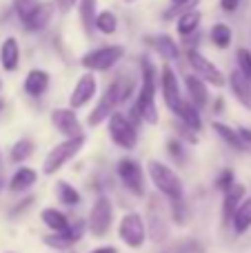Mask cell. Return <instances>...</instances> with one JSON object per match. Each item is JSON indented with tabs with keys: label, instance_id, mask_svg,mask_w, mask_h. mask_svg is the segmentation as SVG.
<instances>
[{
	"label": "cell",
	"instance_id": "cell-1",
	"mask_svg": "<svg viewBox=\"0 0 251 253\" xmlns=\"http://www.w3.org/2000/svg\"><path fill=\"white\" fill-rule=\"evenodd\" d=\"M129 123L136 126V123L145 120L149 125L158 123V109H156V71L149 60H142V87L138 93V100L133 102Z\"/></svg>",
	"mask_w": 251,
	"mask_h": 253
},
{
	"label": "cell",
	"instance_id": "cell-2",
	"mask_svg": "<svg viewBox=\"0 0 251 253\" xmlns=\"http://www.w3.org/2000/svg\"><path fill=\"white\" fill-rule=\"evenodd\" d=\"M147 171H149L151 182L156 184L163 196H167L171 202L182 200V180L178 178V173L171 167L163 165L160 160H149L147 162Z\"/></svg>",
	"mask_w": 251,
	"mask_h": 253
},
{
	"label": "cell",
	"instance_id": "cell-3",
	"mask_svg": "<svg viewBox=\"0 0 251 253\" xmlns=\"http://www.w3.org/2000/svg\"><path fill=\"white\" fill-rule=\"evenodd\" d=\"M84 138H74V140H65V142L56 144V147L49 151V156L44 158L42 165V173L44 175H53L56 171H60L62 167L69 160H74V156H78V151L83 149Z\"/></svg>",
	"mask_w": 251,
	"mask_h": 253
},
{
	"label": "cell",
	"instance_id": "cell-4",
	"mask_svg": "<svg viewBox=\"0 0 251 253\" xmlns=\"http://www.w3.org/2000/svg\"><path fill=\"white\" fill-rule=\"evenodd\" d=\"M125 96H127V91H125V84L120 83V80H116L114 84H109V89L102 93V98L96 105V109L89 114V125L96 126V125H100L102 120H109V116L114 114L116 107L125 100Z\"/></svg>",
	"mask_w": 251,
	"mask_h": 253
},
{
	"label": "cell",
	"instance_id": "cell-5",
	"mask_svg": "<svg viewBox=\"0 0 251 253\" xmlns=\"http://www.w3.org/2000/svg\"><path fill=\"white\" fill-rule=\"evenodd\" d=\"M125 56V49L120 44H111V47H100L83 56V67L91 74V71H107Z\"/></svg>",
	"mask_w": 251,
	"mask_h": 253
},
{
	"label": "cell",
	"instance_id": "cell-6",
	"mask_svg": "<svg viewBox=\"0 0 251 253\" xmlns=\"http://www.w3.org/2000/svg\"><path fill=\"white\" fill-rule=\"evenodd\" d=\"M111 220H114V207L111 200L107 196H98L96 202L91 207V213H89V231L91 236L102 238L111 227Z\"/></svg>",
	"mask_w": 251,
	"mask_h": 253
},
{
	"label": "cell",
	"instance_id": "cell-7",
	"mask_svg": "<svg viewBox=\"0 0 251 253\" xmlns=\"http://www.w3.org/2000/svg\"><path fill=\"white\" fill-rule=\"evenodd\" d=\"M109 135L118 147L123 149H133L138 142L136 126L129 123L123 114H111L109 116Z\"/></svg>",
	"mask_w": 251,
	"mask_h": 253
},
{
	"label": "cell",
	"instance_id": "cell-8",
	"mask_svg": "<svg viewBox=\"0 0 251 253\" xmlns=\"http://www.w3.org/2000/svg\"><path fill=\"white\" fill-rule=\"evenodd\" d=\"M145 238H147V229L138 213H127L120 220V240L127 247L140 249V247L145 245Z\"/></svg>",
	"mask_w": 251,
	"mask_h": 253
},
{
	"label": "cell",
	"instance_id": "cell-9",
	"mask_svg": "<svg viewBox=\"0 0 251 253\" xmlns=\"http://www.w3.org/2000/svg\"><path fill=\"white\" fill-rule=\"evenodd\" d=\"M187 58H189V65L196 69V74H198L200 80H207L209 84H216V87H225V76H222V71L218 69L211 60H207L200 51L189 49Z\"/></svg>",
	"mask_w": 251,
	"mask_h": 253
},
{
	"label": "cell",
	"instance_id": "cell-10",
	"mask_svg": "<svg viewBox=\"0 0 251 253\" xmlns=\"http://www.w3.org/2000/svg\"><path fill=\"white\" fill-rule=\"evenodd\" d=\"M118 175L123 180V184L133 193V196H145V175H142V169L136 160H125L118 162Z\"/></svg>",
	"mask_w": 251,
	"mask_h": 253
},
{
	"label": "cell",
	"instance_id": "cell-11",
	"mask_svg": "<svg viewBox=\"0 0 251 253\" xmlns=\"http://www.w3.org/2000/svg\"><path fill=\"white\" fill-rule=\"evenodd\" d=\"M51 123H53V126H56L62 135H67L69 140L84 138L83 126H80L78 118H76V114L71 109H53L51 111Z\"/></svg>",
	"mask_w": 251,
	"mask_h": 253
},
{
	"label": "cell",
	"instance_id": "cell-12",
	"mask_svg": "<svg viewBox=\"0 0 251 253\" xmlns=\"http://www.w3.org/2000/svg\"><path fill=\"white\" fill-rule=\"evenodd\" d=\"M96 87H98L96 76L89 74V71L83 74L78 78V83H76L74 91H71V98H69L71 107H76V109H78V107H84L93 96H96Z\"/></svg>",
	"mask_w": 251,
	"mask_h": 253
},
{
	"label": "cell",
	"instance_id": "cell-13",
	"mask_svg": "<svg viewBox=\"0 0 251 253\" xmlns=\"http://www.w3.org/2000/svg\"><path fill=\"white\" fill-rule=\"evenodd\" d=\"M160 87H163L165 105H167L171 111H176L182 98H180V84H178L176 74L171 71V67H163V76H160Z\"/></svg>",
	"mask_w": 251,
	"mask_h": 253
},
{
	"label": "cell",
	"instance_id": "cell-14",
	"mask_svg": "<svg viewBox=\"0 0 251 253\" xmlns=\"http://www.w3.org/2000/svg\"><path fill=\"white\" fill-rule=\"evenodd\" d=\"M83 231H84L83 222H76L74 227L69 224V229H67V231L53 233V236H47V238H44V245H47V247H53V249H67V247H71L74 242L80 240Z\"/></svg>",
	"mask_w": 251,
	"mask_h": 253
},
{
	"label": "cell",
	"instance_id": "cell-15",
	"mask_svg": "<svg viewBox=\"0 0 251 253\" xmlns=\"http://www.w3.org/2000/svg\"><path fill=\"white\" fill-rule=\"evenodd\" d=\"M0 62L7 71H16L18 62H20V47H18L16 38H7L0 44Z\"/></svg>",
	"mask_w": 251,
	"mask_h": 253
},
{
	"label": "cell",
	"instance_id": "cell-16",
	"mask_svg": "<svg viewBox=\"0 0 251 253\" xmlns=\"http://www.w3.org/2000/svg\"><path fill=\"white\" fill-rule=\"evenodd\" d=\"M187 91H189V98H191V105L196 107V109H200V107H205L209 102V91L207 87H205V83L198 78V76H187Z\"/></svg>",
	"mask_w": 251,
	"mask_h": 253
},
{
	"label": "cell",
	"instance_id": "cell-17",
	"mask_svg": "<svg viewBox=\"0 0 251 253\" xmlns=\"http://www.w3.org/2000/svg\"><path fill=\"white\" fill-rule=\"evenodd\" d=\"M229 87H231V91H234V96L238 98L245 107H251V83L238 69L229 76Z\"/></svg>",
	"mask_w": 251,
	"mask_h": 253
},
{
	"label": "cell",
	"instance_id": "cell-18",
	"mask_svg": "<svg viewBox=\"0 0 251 253\" xmlns=\"http://www.w3.org/2000/svg\"><path fill=\"white\" fill-rule=\"evenodd\" d=\"M49 87V74L42 69H31L25 78V91L29 96H40Z\"/></svg>",
	"mask_w": 251,
	"mask_h": 253
},
{
	"label": "cell",
	"instance_id": "cell-19",
	"mask_svg": "<svg viewBox=\"0 0 251 253\" xmlns=\"http://www.w3.org/2000/svg\"><path fill=\"white\" fill-rule=\"evenodd\" d=\"M49 20H51V4H49V2H40L38 7H36V11L25 20V27L29 31H40V29H44V27H47Z\"/></svg>",
	"mask_w": 251,
	"mask_h": 253
},
{
	"label": "cell",
	"instance_id": "cell-20",
	"mask_svg": "<svg viewBox=\"0 0 251 253\" xmlns=\"http://www.w3.org/2000/svg\"><path fill=\"white\" fill-rule=\"evenodd\" d=\"M36 180H38V173H36L34 169H29V167H20V169L11 175V180H9V189H11L13 193L25 191V189H29L31 184L36 182Z\"/></svg>",
	"mask_w": 251,
	"mask_h": 253
},
{
	"label": "cell",
	"instance_id": "cell-21",
	"mask_svg": "<svg viewBox=\"0 0 251 253\" xmlns=\"http://www.w3.org/2000/svg\"><path fill=\"white\" fill-rule=\"evenodd\" d=\"M176 114L180 116V120H182V125H185V126H189V129H194V131H200V129H203V120H200V114H198V109H196L191 102L180 100V105H178Z\"/></svg>",
	"mask_w": 251,
	"mask_h": 253
},
{
	"label": "cell",
	"instance_id": "cell-22",
	"mask_svg": "<svg viewBox=\"0 0 251 253\" xmlns=\"http://www.w3.org/2000/svg\"><path fill=\"white\" fill-rule=\"evenodd\" d=\"M40 218H42V222L47 224L53 233H62V231L69 229V220H67V215L60 213L58 209H44L42 213H40Z\"/></svg>",
	"mask_w": 251,
	"mask_h": 253
},
{
	"label": "cell",
	"instance_id": "cell-23",
	"mask_svg": "<svg viewBox=\"0 0 251 253\" xmlns=\"http://www.w3.org/2000/svg\"><path fill=\"white\" fill-rule=\"evenodd\" d=\"M243 196H245V187H243V184H236V182H234V187L225 191V220L234 218L236 209L240 207Z\"/></svg>",
	"mask_w": 251,
	"mask_h": 253
},
{
	"label": "cell",
	"instance_id": "cell-24",
	"mask_svg": "<svg viewBox=\"0 0 251 253\" xmlns=\"http://www.w3.org/2000/svg\"><path fill=\"white\" fill-rule=\"evenodd\" d=\"M213 131H216L218 135H220L222 140H225L227 144H231L234 149H238V151H243V149H247V144H245V140L240 138V133L238 131H234L231 126H227V125H222V123H218V120H213Z\"/></svg>",
	"mask_w": 251,
	"mask_h": 253
},
{
	"label": "cell",
	"instance_id": "cell-25",
	"mask_svg": "<svg viewBox=\"0 0 251 253\" xmlns=\"http://www.w3.org/2000/svg\"><path fill=\"white\" fill-rule=\"evenodd\" d=\"M234 231L236 233H245L251 227V198H247L245 202H240V207L234 213Z\"/></svg>",
	"mask_w": 251,
	"mask_h": 253
},
{
	"label": "cell",
	"instance_id": "cell-26",
	"mask_svg": "<svg viewBox=\"0 0 251 253\" xmlns=\"http://www.w3.org/2000/svg\"><path fill=\"white\" fill-rule=\"evenodd\" d=\"M96 4L98 0H80V20L87 34H91V29L96 27Z\"/></svg>",
	"mask_w": 251,
	"mask_h": 253
},
{
	"label": "cell",
	"instance_id": "cell-27",
	"mask_svg": "<svg viewBox=\"0 0 251 253\" xmlns=\"http://www.w3.org/2000/svg\"><path fill=\"white\" fill-rule=\"evenodd\" d=\"M200 11L198 9H194V11H187L180 16V20H178V31H180L182 36H191L196 34V29H198L200 25Z\"/></svg>",
	"mask_w": 251,
	"mask_h": 253
},
{
	"label": "cell",
	"instance_id": "cell-28",
	"mask_svg": "<svg viewBox=\"0 0 251 253\" xmlns=\"http://www.w3.org/2000/svg\"><path fill=\"white\" fill-rule=\"evenodd\" d=\"M56 193H58V200L62 202V205H78L80 202V193L76 191L74 184L65 182V180H60V182H56Z\"/></svg>",
	"mask_w": 251,
	"mask_h": 253
},
{
	"label": "cell",
	"instance_id": "cell-29",
	"mask_svg": "<svg viewBox=\"0 0 251 253\" xmlns=\"http://www.w3.org/2000/svg\"><path fill=\"white\" fill-rule=\"evenodd\" d=\"M34 153V142L29 138H20L16 144L11 147V160L13 162H22Z\"/></svg>",
	"mask_w": 251,
	"mask_h": 253
},
{
	"label": "cell",
	"instance_id": "cell-30",
	"mask_svg": "<svg viewBox=\"0 0 251 253\" xmlns=\"http://www.w3.org/2000/svg\"><path fill=\"white\" fill-rule=\"evenodd\" d=\"M96 27L102 34H114L118 29V18H116L114 11H100L96 16Z\"/></svg>",
	"mask_w": 251,
	"mask_h": 253
},
{
	"label": "cell",
	"instance_id": "cell-31",
	"mask_svg": "<svg viewBox=\"0 0 251 253\" xmlns=\"http://www.w3.org/2000/svg\"><path fill=\"white\" fill-rule=\"evenodd\" d=\"M211 40L216 42V47H220V49L229 47V42H231V29L227 25H222V22H218V25H213V29H211Z\"/></svg>",
	"mask_w": 251,
	"mask_h": 253
},
{
	"label": "cell",
	"instance_id": "cell-32",
	"mask_svg": "<svg viewBox=\"0 0 251 253\" xmlns=\"http://www.w3.org/2000/svg\"><path fill=\"white\" fill-rule=\"evenodd\" d=\"M158 51L163 53L165 58H169V60H176V58H180V49H178V44L173 42L169 36H163V38H158Z\"/></svg>",
	"mask_w": 251,
	"mask_h": 253
},
{
	"label": "cell",
	"instance_id": "cell-33",
	"mask_svg": "<svg viewBox=\"0 0 251 253\" xmlns=\"http://www.w3.org/2000/svg\"><path fill=\"white\" fill-rule=\"evenodd\" d=\"M38 0H13V7H16V13L18 18H20L22 22L27 20V18L31 16V13L36 11V7H38Z\"/></svg>",
	"mask_w": 251,
	"mask_h": 253
},
{
	"label": "cell",
	"instance_id": "cell-34",
	"mask_svg": "<svg viewBox=\"0 0 251 253\" xmlns=\"http://www.w3.org/2000/svg\"><path fill=\"white\" fill-rule=\"evenodd\" d=\"M238 71L251 83V51L249 49H238Z\"/></svg>",
	"mask_w": 251,
	"mask_h": 253
},
{
	"label": "cell",
	"instance_id": "cell-35",
	"mask_svg": "<svg viewBox=\"0 0 251 253\" xmlns=\"http://www.w3.org/2000/svg\"><path fill=\"white\" fill-rule=\"evenodd\" d=\"M218 187L222 189V191H227V189L234 187V171H222V175L218 178Z\"/></svg>",
	"mask_w": 251,
	"mask_h": 253
},
{
	"label": "cell",
	"instance_id": "cell-36",
	"mask_svg": "<svg viewBox=\"0 0 251 253\" xmlns=\"http://www.w3.org/2000/svg\"><path fill=\"white\" fill-rule=\"evenodd\" d=\"M238 4H240V0H220V7L229 13H234L238 9Z\"/></svg>",
	"mask_w": 251,
	"mask_h": 253
},
{
	"label": "cell",
	"instance_id": "cell-37",
	"mask_svg": "<svg viewBox=\"0 0 251 253\" xmlns=\"http://www.w3.org/2000/svg\"><path fill=\"white\" fill-rule=\"evenodd\" d=\"M74 2H76V0H56L58 9H60V11H62V13H67V11H69V9H71V7H74Z\"/></svg>",
	"mask_w": 251,
	"mask_h": 253
},
{
	"label": "cell",
	"instance_id": "cell-38",
	"mask_svg": "<svg viewBox=\"0 0 251 253\" xmlns=\"http://www.w3.org/2000/svg\"><path fill=\"white\" fill-rule=\"evenodd\" d=\"M238 133H240V138L245 140V144H247V147H251V129H247V126H240Z\"/></svg>",
	"mask_w": 251,
	"mask_h": 253
},
{
	"label": "cell",
	"instance_id": "cell-39",
	"mask_svg": "<svg viewBox=\"0 0 251 253\" xmlns=\"http://www.w3.org/2000/svg\"><path fill=\"white\" fill-rule=\"evenodd\" d=\"M169 151H171L173 153V158H178V160H180V144H178V142H169Z\"/></svg>",
	"mask_w": 251,
	"mask_h": 253
},
{
	"label": "cell",
	"instance_id": "cell-40",
	"mask_svg": "<svg viewBox=\"0 0 251 253\" xmlns=\"http://www.w3.org/2000/svg\"><path fill=\"white\" fill-rule=\"evenodd\" d=\"M91 253H118V249H114V247H100V249H93Z\"/></svg>",
	"mask_w": 251,
	"mask_h": 253
},
{
	"label": "cell",
	"instance_id": "cell-41",
	"mask_svg": "<svg viewBox=\"0 0 251 253\" xmlns=\"http://www.w3.org/2000/svg\"><path fill=\"white\" fill-rule=\"evenodd\" d=\"M2 173H4V162H2V153H0V184H2Z\"/></svg>",
	"mask_w": 251,
	"mask_h": 253
},
{
	"label": "cell",
	"instance_id": "cell-42",
	"mask_svg": "<svg viewBox=\"0 0 251 253\" xmlns=\"http://www.w3.org/2000/svg\"><path fill=\"white\" fill-rule=\"evenodd\" d=\"M125 2H138V0H125Z\"/></svg>",
	"mask_w": 251,
	"mask_h": 253
},
{
	"label": "cell",
	"instance_id": "cell-43",
	"mask_svg": "<svg viewBox=\"0 0 251 253\" xmlns=\"http://www.w3.org/2000/svg\"><path fill=\"white\" fill-rule=\"evenodd\" d=\"M2 107H4V102H2V100H0V109H2Z\"/></svg>",
	"mask_w": 251,
	"mask_h": 253
},
{
	"label": "cell",
	"instance_id": "cell-44",
	"mask_svg": "<svg viewBox=\"0 0 251 253\" xmlns=\"http://www.w3.org/2000/svg\"><path fill=\"white\" fill-rule=\"evenodd\" d=\"M0 89H2V83H0Z\"/></svg>",
	"mask_w": 251,
	"mask_h": 253
}]
</instances>
